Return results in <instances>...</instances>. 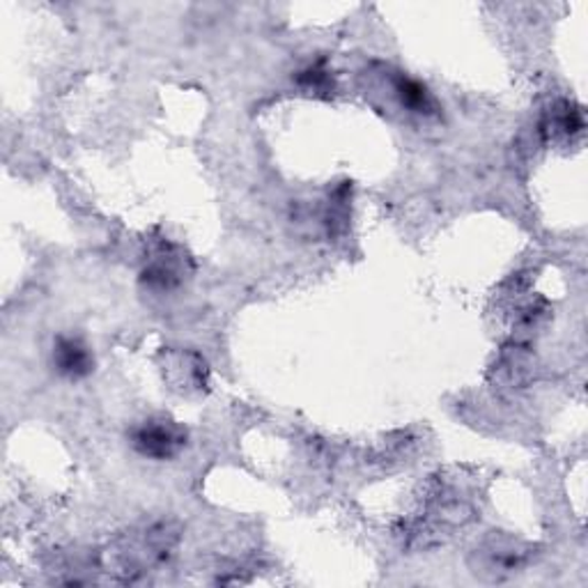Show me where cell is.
I'll return each mask as SVG.
<instances>
[{
	"label": "cell",
	"instance_id": "cell-1",
	"mask_svg": "<svg viewBox=\"0 0 588 588\" xmlns=\"http://www.w3.org/2000/svg\"><path fill=\"white\" fill-rule=\"evenodd\" d=\"M531 549L522 543H515L506 536L488 538L481 547H475L471 554V573L490 584L506 581L522 573L528 564Z\"/></svg>",
	"mask_w": 588,
	"mask_h": 588
},
{
	"label": "cell",
	"instance_id": "cell-2",
	"mask_svg": "<svg viewBox=\"0 0 588 588\" xmlns=\"http://www.w3.org/2000/svg\"><path fill=\"white\" fill-rule=\"evenodd\" d=\"M131 446L138 456L165 462L178 458L186 446V430L171 418H148L131 430Z\"/></svg>",
	"mask_w": 588,
	"mask_h": 588
},
{
	"label": "cell",
	"instance_id": "cell-3",
	"mask_svg": "<svg viewBox=\"0 0 588 588\" xmlns=\"http://www.w3.org/2000/svg\"><path fill=\"white\" fill-rule=\"evenodd\" d=\"M191 274V260L184 250L175 244L161 242L150 250V258L141 271V281L150 290L168 292L184 284V278Z\"/></svg>",
	"mask_w": 588,
	"mask_h": 588
},
{
	"label": "cell",
	"instance_id": "cell-4",
	"mask_svg": "<svg viewBox=\"0 0 588 588\" xmlns=\"http://www.w3.org/2000/svg\"><path fill=\"white\" fill-rule=\"evenodd\" d=\"M51 363L55 373L70 382L86 379L95 371V354L90 345L78 339V335L63 333L55 339L53 352H51Z\"/></svg>",
	"mask_w": 588,
	"mask_h": 588
},
{
	"label": "cell",
	"instance_id": "cell-5",
	"mask_svg": "<svg viewBox=\"0 0 588 588\" xmlns=\"http://www.w3.org/2000/svg\"><path fill=\"white\" fill-rule=\"evenodd\" d=\"M584 127L586 122L581 106L562 99L547 110V116L541 122V133L547 143H568L584 131Z\"/></svg>",
	"mask_w": 588,
	"mask_h": 588
},
{
	"label": "cell",
	"instance_id": "cell-6",
	"mask_svg": "<svg viewBox=\"0 0 588 588\" xmlns=\"http://www.w3.org/2000/svg\"><path fill=\"white\" fill-rule=\"evenodd\" d=\"M531 377H534V356L526 352V348L513 345L501 354L494 366V382L499 388H524Z\"/></svg>",
	"mask_w": 588,
	"mask_h": 588
},
{
	"label": "cell",
	"instance_id": "cell-7",
	"mask_svg": "<svg viewBox=\"0 0 588 588\" xmlns=\"http://www.w3.org/2000/svg\"><path fill=\"white\" fill-rule=\"evenodd\" d=\"M394 95L403 108H407L414 116L432 118L439 114V104L435 95L424 86L421 81H416L407 74L394 76Z\"/></svg>",
	"mask_w": 588,
	"mask_h": 588
},
{
	"label": "cell",
	"instance_id": "cell-8",
	"mask_svg": "<svg viewBox=\"0 0 588 588\" xmlns=\"http://www.w3.org/2000/svg\"><path fill=\"white\" fill-rule=\"evenodd\" d=\"M299 83H301V86H306L308 90H316V93L333 90V78L322 65H313V67L303 70L301 76H299Z\"/></svg>",
	"mask_w": 588,
	"mask_h": 588
}]
</instances>
